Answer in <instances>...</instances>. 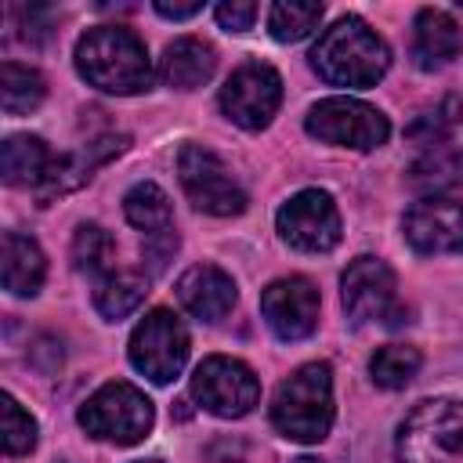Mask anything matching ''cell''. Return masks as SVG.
Listing matches in <instances>:
<instances>
[{"label":"cell","instance_id":"obj_6","mask_svg":"<svg viewBox=\"0 0 463 463\" xmlns=\"http://www.w3.org/2000/svg\"><path fill=\"white\" fill-rule=\"evenodd\" d=\"M307 134L326 141V145H340V148H380L391 134V123L380 109L358 101V98H326L318 105H311L307 119H304Z\"/></svg>","mask_w":463,"mask_h":463},{"label":"cell","instance_id":"obj_16","mask_svg":"<svg viewBox=\"0 0 463 463\" xmlns=\"http://www.w3.org/2000/svg\"><path fill=\"white\" fill-rule=\"evenodd\" d=\"M463 51V29L459 22L441 7H423L412 22V61L423 72L445 69Z\"/></svg>","mask_w":463,"mask_h":463},{"label":"cell","instance_id":"obj_12","mask_svg":"<svg viewBox=\"0 0 463 463\" xmlns=\"http://www.w3.org/2000/svg\"><path fill=\"white\" fill-rule=\"evenodd\" d=\"M275 228L282 235V242H289L293 250L326 253L340 242V210L329 192L304 188L279 210Z\"/></svg>","mask_w":463,"mask_h":463},{"label":"cell","instance_id":"obj_10","mask_svg":"<svg viewBox=\"0 0 463 463\" xmlns=\"http://www.w3.org/2000/svg\"><path fill=\"white\" fill-rule=\"evenodd\" d=\"M192 394L206 412L235 420V416H246L257 405L260 383H257V376H253V369L246 362L224 358V354H210L192 373Z\"/></svg>","mask_w":463,"mask_h":463},{"label":"cell","instance_id":"obj_21","mask_svg":"<svg viewBox=\"0 0 463 463\" xmlns=\"http://www.w3.org/2000/svg\"><path fill=\"white\" fill-rule=\"evenodd\" d=\"M145 293H148V279L141 271H134V268H112L94 286V307H98L101 318L119 322L130 311H137V304L145 300Z\"/></svg>","mask_w":463,"mask_h":463},{"label":"cell","instance_id":"obj_28","mask_svg":"<svg viewBox=\"0 0 463 463\" xmlns=\"http://www.w3.org/2000/svg\"><path fill=\"white\" fill-rule=\"evenodd\" d=\"M0 441L7 456H22L36 445V420L11 394L0 398Z\"/></svg>","mask_w":463,"mask_h":463},{"label":"cell","instance_id":"obj_26","mask_svg":"<svg viewBox=\"0 0 463 463\" xmlns=\"http://www.w3.org/2000/svg\"><path fill=\"white\" fill-rule=\"evenodd\" d=\"M420 351L409 347V344H387L380 347L373 358H369V373H373V383L376 387H387V391H398L405 387L416 373H420Z\"/></svg>","mask_w":463,"mask_h":463},{"label":"cell","instance_id":"obj_7","mask_svg":"<svg viewBox=\"0 0 463 463\" xmlns=\"http://www.w3.org/2000/svg\"><path fill=\"white\" fill-rule=\"evenodd\" d=\"M340 300L351 322H383V326H402L405 307L398 300V282L394 271L380 257H354L340 279Z\"/></svg>","mask_w":463,"mask_h":463},{"label":"cell","instance_id":"obj_24","mask_svg":"<svg viewBox=\"0 0 463 463\" xmlns=\"http://www.w3.org/2000/svg\"><path fill=\"white\" fill-rule=\"evenodd\" d=\"M322 22V4H307V0H279L268 7V33L279 43H297L304 36H311Z\"/></svg>","mask_w":463,"mask_h":463},{"label":"cell","instance_id":"obj_33","mask_svg":"<svg viewBox=\"0 0 463 463\" xmlns=\"http://www.w3.org/2000/svg\"><path fill=\"white\" fill-rule=\"evenodd\" d=\"M137 463H163V459H137Z\"/></svg>","mask_w":463,"mask_h":463},{"label":"cell","instance_id":"obj_18","mask_svg":"<svg viewBox=\"0 0 463 463\" xmlns=\"http://www.w3.org/2000/svg\"><path fill=\"white\" fill-rule=\"evenodd\" d=\"M4 289L14 297H36L47 275L43 250L22 235V232H4Z\"/></svg>","mask_w":463,"mask_h":463},{"label":"cell","instance_id":"obj_20","mask_svg":"<svg viewBox=\"0 0 463 463\" xmlns=\"http://www.w3.org/2000/svg\"><path fill=\"white\" fill-rule=\"evenodd\" d=\"M409 184H412L416 192H423V199L459 188V184H463V148H452L449 141L427 148V152L409 166Z\"/></svg>","mask_w":463,"mask_h":463},{"label":"cell","instance_id":"obj_4","mask_svg":"<svg viewBox=\"0 0 463 463\" xmlns=\"http://www.w3.org/2000/svg\"><path fill=\"white\" fill-rule=\"evenodd\" d=\"M398 463H463V402L427 398L398 427Z\"/></svg>","mask_w":463,"mask_h":463},{"label":"cell","instance_id":"obj_8","mask_svg":"<svg viewBox=\"0 0 463 463\" xmlns=\"http://www.w3.org/2000/svg\"><path fill=\"white\" fill-rule=\"evenodd\" d=\"M127 354L141 376L152 383H170L188 362V333L174 311L156 307L134 326Z\"/></svg>","mask_w":463,"mask_h":463},{"label":"cell","instance_id":"obj_2","mask_svg":"<svg viewBox=\"0 0 463 463\" xmlns=\"http://www.w3.org/2000/svg\"><path fill=\"white\" fill-rule=\"evenodd\" d=\"M311 65L333 87H373L383 80L391 65V51L362 18L347 14L318 36L311 51Z\"/></svg>","mask_w":463,"mask_h":463},{"label":"cell","instance_id":"obj_32","mask_svg":"<svg viewBox=\"0 0 463 463\" xmlns=\"http://www.w3.org/2000/svg\"><path fill=\"white\" fill-rule=\"evenodd\" d=\"M297 463H318V459H311V456H300V459H297Z\"/></svg>","mask_w":463,"mask_h":463},{"label":"cell","instance_id":"obj_14","mask_svg":"<svg viewBox=\"0 0 463 463\" xmlns=\"http://www.w3.org/2000/svg\"><path fill=\"white\" fill-rule=\"evenodd\" d=\"M405 239L416 253H459L463 250V206L445 195H430L409 206Z\"/></svg>","mask_w":463,"mask_h":463},{"label":"cell","instance_id":"obj_25","mask_svg":"<svg viewBox=\"0 0 463 463\" xmlns=\"http://www.w3.org/2000/svg\"><path fill=\"white\" fill-rule=\"evenodd\" d=\"M72 264L87 275H109L116 268V242L101 224H80L72 235Z\"/></svg>","mask_w":463,"mask_h":463},{"label":"cell","instance_id":"obj_5","mask_svg":"<svg viewBox=\"0 0 463 463\" xmlns=\"http://www.w3.org/2000/svg\"><path fill=\"white\" fill-rule=\"evenodd\" d=\"M156 423V409L152 402L123 380L101 383L83 405H80V427L90 438L101 441H116V445H137L141 438H148Z\"/></svg>","mask_w":463,"mask_h":463},{"label":"cell","instance_id":"obj_9","mask_svg":"<svg viewBox=\"0 0 463 463\" xmlns=\"http://www.w3.org/2000/svg\"><path fill=\"white\" fill-rule=\"evenodd\" d=\"M177 177L184 195L192 199L195 210L213 213V217H232L246 210V192L232 177V170L203 145H184L177 152Z\"/></svg>","mask_w":463,"mask_h":463},{"label":"cell","instance_id":"obj_30","mask_svg":"<svg viewBox=\"0 0 463 463\" xmlns=\"http://www.w3.org/2000/svg\"><path fill=\"white\" fill-rule=\"evenodd\" d=\"M253 18H257V4H250V0H224V4H217V22L228 33H246L253 25Z\"/></svg>","mask_w":463,"mask_h":463},{"label":"cell","instance_id":"obj_27","mask_svg":"<svg viewBox=\"0 0 463 463\" xmlns=\"http://www.w3.org/2000/svg\"><path fill=\"white\" fill-rule=\"evenodd\" d=\"M459 119H463V98L449 94L438 109H427V112H420V116L412 119L409 137H412L416 145H427V148L445 145V137L456 130V123H459Z\"/></svg>","mask_w":463,"mask_h":463},{"label":"cell","instance_id":"obj_13","mask_svg":"<svg viewBox=\"0 0 463 463\" xmlns=\"http://www.w3.org/2000/svg\"><path fill=\"white\" fill-rule=\"evenodd\" d=\"M260 315L279 340H304L318 326V289L304 275L275 279L260 293Z\"/></svg>","mask_w":463,"mask_h":463},{"label":"cell","instance_id":"obj_19","mask_svg":"<svg viewBox=\"0 0 463 463\" xmlns=\"http://www.w3.org/2000/svg\"><path fill=\"white\" fill-rule=\"evenodd\" d=\"M51 166H54L51 148H47L40 137H33V134H14V137H7L4 148H0V174H4L7 184L40 188V184L47 181Z\"/></svg>","mask_w":463,"mask_h":463},{"label":"cell","instance_id":"obj_1","mask_svg":"<svg viewBox=\"0 0 463 463\" xmlns=\"http://www.w3.org/2000/svg\"><path fill=\"white\" fill-rule=\"evenodd\" d=\"M80 76L105 94H141L152 87L145 43L123 25H94L76 40Z\"/></svg>","mask_w":463,"mask_h":463},{"label":"cell","instance_id":"obj_34","mask_svg":"<svg viewBox=\"0 0 463 463\" xmlns=\"http://www.w3.org/2000/svg\"><path fill=\"white\" fill-rule=\"evenodd\" d=\"M58 463H69V459H58Z\"/></svg>","mask_w":463,"mask_h":463},{"label":"cell","instance_id":"obj_11","mask_svg":"<svg viewBox=\"0 0 463 463\" xmlns=\"http://www.w3.org/2000/svg\"><path fill=\"white\" fill-rule=\"evenodd\" d=\"M282 105V80L271 65L264 61H246L239 65L228 83L221 87V112L242 127V130H260L271 123V116Z\"/></svg>","mask_w":463,"mask_h":463},{"label":"cell","instance_id":"obj_17","mask_svg":"<svg viewBox=\"0 0 463 463\" xmlns=\"http://www.w3.org/2000/svg\"><path fill=\"white\" fill-rule=\"evenodd\" d=\"M217 69V51L199 36H181L163 51L159 76L174 90H195L203 87Z\"/></svg>","mask_w":463,"mask_h":463},{"label":"cell","instance_id":"obj_31","mask_svg":"<svg viewBox=\"0 0 463 463\" xmlns=\"http://www.w3.org/2000/svg\"><path fill=\"white\" fill-rule=\"evenodd\" d=\"M156 11L163 14V18H192V14H199L203 11V4L195 0V4H166V0H156Z\"/></svg>","mask_w":463,"mask_h":463},{"label":"cell","instance_id":"obj_15","mask_svg":"<svg viewBox=\"0 0 463 463\" xmlns=\"http://www.w3.org/2000/svg\"><path fill=\"white\" fill-rule=\"evenodd\" d=\"M177 300L199 322H221L235 307V282L213 264H195L177 279Z\"/></svg>","mask_w":463,"mask_h":463},{"label":"cell","instance_id":"obj_23","mask_svg":"<svg viewBox=\"0 0 463 463\" xmlns=\"http://www.w3.org/2000/svg\"><path fill=\"white\" fill-rule=\"evenodd\" d=\"M47 87H43V76L29 65H18V61H4L0 65V105L7 116H25L33 112L40 101H43Z\"/></svg>","mask_w":463,"mask_h":463},{"label":"cell","instance_id":"obj_3","mask_svg":"<svg viewBox=\"0 0 463 463\" xmlns=\"http://www.w3.org/2000/svg\"><path fill=\"white\" fill-rule=\"evenodd\" d=\"M271 423L282 438L322 441L333 427V373L326 362H307L286 376L271 398Z\"/></svg>","mask_w":463,"mask_h":463},{"label":"cell","instance_id":"obj_22","mask_svg":"<svg viewBox=\"0 0 463 463\" xmlns=\"http://www.w3.org/2000/svg\"><path fill=\"white\" fill-rule=\"evenodd\" d=\"M123 213L127 221L145 232V235H159V232H170L174 228V213H170V199L159 184L152 181H137L127 195H123Z\"/></svg>","mask_w":463,"mask_h":463},{"label":"cell","instance_id":"obj_29","mask_svg":"<svg viewBox=\"0 0 463 463\" xmlns=\"http://www.w3.org/2000/svg\"><path fill=\"white\" fill-rule=\"evenodd\" d=\"M141 253H145V264H148V271H152V275H156V271H163V268H166V260L177 253V232L170 228V232H159V235H145Z\"/></svg>","mask_w":463,"mask_h":463}]
</instances>
